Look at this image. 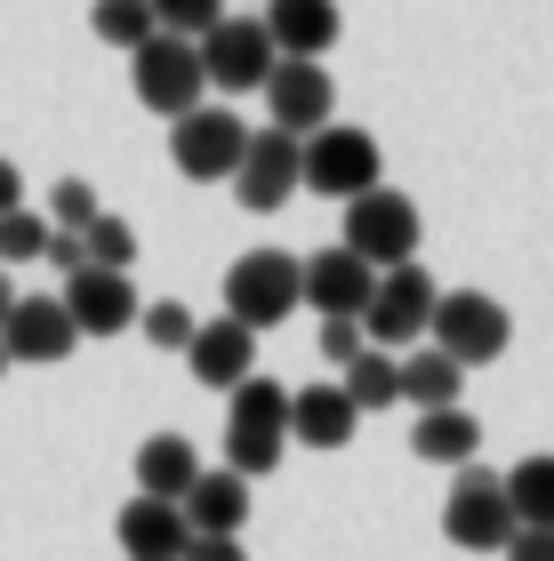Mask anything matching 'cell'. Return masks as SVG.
Listing matches in <instances>:
<instances>
[{"mask_svg":"<svg viewBox=\"0 0 554 561\" xmlns=\"http://www.w3.org/2000/svg\"><path fill=\"white\" fill-rule=\"evenodd\" d=\"M306 305V265L290 249H249V257L225 265V313L241 329H273Z\"/></svg>","mask_w":554,"mask_h":561,"instance_id":"1","label":"cell"},{"mask_svg":"<svg viewBox=\"0 0 554 561\" xmlns=\"http://www.w3.org/2000/svg\"><path fill=\"white\" fill-rule=\"evenodd\" d=\"M426 345H442L459 369H483L515 345V321H507V305L483 297V289H442L434 321H426Z\"/></svg>","mask_w":554,"mask_h":561,"instance_id":"2","label":"cell"},{"mask_svg":"<svg viewBox=\"0 0 554 561\" xmlns=\"http://www.w3.org/2000/svg\"><path fill=\"white\" fill-rule=\"evenodd\" d=\"M129 81H137V105L161 113V121H185L201 113V96H210V72H201V48L178 41V33H154L129 57Z\"/></svg>","mask_w":554,"mask_h":561,"instance_id":"3","label":"cell"},{"mask_svg":"<svg viewBox=\"0 0 554 561\" xmlns=\"http://www.w3.org/2000/svg\"><path fill=\"white\" fill-rule=\"evenodd\" d=\"M193 48H201V72H210V89H225V96L265 89V81H273V65H282V48H273L265 16H234V9H225Z\"/></svg>","mask_w":554,"mask_h":561,"instance_id":"4","label":"cell"},{"mask_svg":"<svg viewBox=\"0 0 554 561\" xmlns=\"http://www.w3.org/2000/svg\"><path fill=\"white\" fill-rule=\"evenodd\" d=\"M370 273H394V265H418V201H402L394 185H377L362 201H346V241Z\"/></svg>","mask_w":554,"mask_h":561,"instance_id":"5","label":"cell"},{"mask_svg":"<svg viewBox=\"0 0 554 561\" xmlns=\"http://www.w3.org/2000/svg\"><path fill=\"white\" fill-rule=\"evenodd\" d=\"M515 529L522 522L507 505V481H498L490 466H459V490H450V505H442V538L459 553H507Z\"/></svg>","mask_w":554,"mask_h":561,"instance_id":"6","label":"cell"},{"mask_svg":"<svg viewBox=\"0 0 554 561\" xmlns=\"http://www.w3.org/2000/svg\"><path fill=\"white\" fill-rule=\"evenodd\" d=\"M377 176H386V152H377L370 129H346V121H330V129L306 137V193L362 201V193H377Z\"/></svg>","mask_w":554,"mask_h":561,"instance_id":"7","label":"cell"},{"mask_svg":"<svg viewBox=\"0 0 554 561\" xmlns=\"http://www.w3.org/2000/svg\"><path fill=\"white\" fill-rule=\"evenodd\" d=\"M306 185V137H290V129H249V152H241V169H234V201L241 209H290V193Z\"/></svg>","mask_w":554,"mask_h":561,"instance_id":"8","label":"cell"},{"mask_svg":"<svg viewBox=\"0 0 554 561\" xmlns=\"http://www.w3.org/2000/svg\"><path fill=\"white\" fill-rule=\"evenodd\" d=\"M434 280H426V265H394V273H377V297H370V313H362V337L377 353H402V345H418L426 337V321H434Z\"/></svg>","mask_w":554,"mask_h":561,"instance_id":"9","label":"cell"},{"mask_svg":"<svg viewBox=\"0 0 554 561\" xmlns=\"http://www.w3.org/2000/svg\"><path fill=\"white\" fill-rule=\"evenodd\" d=\"M241 152H249V129H241V113H225V105H201V113H185V121H169V161H178L193 185L234 176Z\"/></svg>","mask_w":554,"mask_h":561,"instance_id":"10","label":"cell"},{"mask_svg":"<svg viewBox=\"0 0 554 561\" xmlns=\"http://www.w3.org/2000/svg\"><path fill=\"white\" fill-rule=\"evenodd\" d=\"M65 313H72V329H81V337H121V329H137L145 297H137L129 273L81 265V273H65Z\"/></svg>","mask_w":554,"mask_h":561,"instance_id":"11","label":"cell"},{"mask_svg":"<svg viewBox=\"0 0 554 561\" xmlns=\"http://www.w3.org/2000/svg\"><path fill=\"white\" fill-rule=\"evenodd\" d=\"M265 113H273V129L314 137V129H330V113H338V81L306 57H282L273 81H265Z\"/></svg>","mask_w":554,"mask_h":561,"instance_id":"12","label":"cell"},{"mask_svg":"<svg viewBox=\"0 0 554 561\" xmlns=\"http://www.w3.org/2000/svg\"><path fill=\"white\" fill-rule=\"evenodd\" d=\"M81 345V329H72V313H65V297H16L9 305V321H0V353L9 362H65V353Z\"/></svg>","mask_w":554,"mask_h":561,"instance_id":"13","label":"cell"},{"mask_svg":"<svg viewBox=\"0 0 554 561\" xmlns=\"http://www.w3.org/2000/svg\"><path fill=\"white\" fill-rule=\"evenodd\" d=\"M185 362H193V377H201V386L234 393L241 377H258V329H241L234 313H217V321H201V329H193Z\"/></svg>","mask_w":554,"mask_h":561,"instance_id":"14","label":"cell"},{"mask_svg":"<svg viewBox=\"0 0 554 561\" xmlns=\"http://www.w3.org/2000/svg\"><path fill=\"white\" fill-rule=\"evenodd\" d=\"M370 297H377V273L354 257V249H321V257H306V305L321 321H362L370 313Z\"/></svg>","mask_w":554,"mask_h":561,"instance_id":"15","label":"cell"},{"mask_svg":"<svg viewBox=\"0 0 554 561\" xmlns=\"http://www.w3.org/2000/svg\"><path fill=\"white\" fill-rule=\"evenodd\" d=\"M265 33H273V48H282V57L321 65V57L338 48L346 16H338V0H273V9H265Z\"/></svg>","mask_w":554,"mask_h":561,"instance_id":"16","label":"cell"},{"mask_svg":"<svg viewBox=\"0 0 554 561\" xmlns=\"http://www.w3.org/2000/svg\"><path fill=\"white\" fill-rule=\"evenodd\" d=\"M113 538L129 561H185L193 546V529L178 505H161V497H137V505H121V522H113Z\"/></svg>","mask_w":554,"mask_h":561,"instance_id":"17","label":"cell"},{"mask_svg":"<svg viewBox=\"0 0 554 561\" xmlns=\"http://www.w3.org/2000/svg\"><path fill=\"white\" fill-rule=\"evenodd\" d=\"M185 529L193 538H241V522H249V481L234 466H217V473H201L193 490H185Z\"/></svg>","mask_w":554,"mask_h":561,"instance_id":"18","label":"cell"},{"mask_svg":"<svg viewBox=\"0 0 554 561\" xmlns=\"http://www.w3.org/2000/svg\"><path fill=\"white\" fill-rule=\"evenodd\" d=\"M354 401H346L338 386H306V393H290V442H306V449H346L354 442Z\"/></svg>","mask_w":554,"mask_h":561,"instance_id":"19","label":"cell"},{"mask_svg":"<svg viewBox=\"0 0 554 561\" xmlns=\"http://www.w3.org/2000/svg\"><path fill=\"white\" fill-rule=\"evenodd\" d=\"M201 481V457L185 433H154L137 449V497H161V505H185V490Z\"/></svg>","mask_w":554,"mask_h":561,"instance_id":"20","label":"cell"},{"mask_svg":"<svg viewBox=\"0 0 554 561\" xmlns=\"http://www.w3.org/2000/svg\"><path fill=\"white\" fill-rule=\"evenodd\" d=\"M459 393H466V369L450 362L442 345H410L402 353V401L426 417V410H459Z\"/></svg>","mask_w":554,"mask_h":561,"instance_id":"21","label":"cell"},{"mask_svg":"<svg viewBox=\"0 0 554 561\" xmlns=\"http://www.w3.org/2000/svg\"><path fill=\"white\" fill-rule=\"evenodd\" d=\"M225 433H258V442H290V393L273 377H241L225 393Z\"/></svg>","mask_w":554,"mask_h":561,"instance_id":"22","label":"cell"},{"mask_svg":"<svg viewBox=\"0 0 554 561\" xmlns=\"http://www.w3.org/2000/svg\"><path fill=\"white\" fill-rule=\"evenodd\" d=\"M346 401H354V417H377V410H402V353H377L362 345L354 362H346Z\"/></svg>","mask_w":554,"mask_h":561,"instance_id":"23","label":"cell"},{"mask_svg":"<svg viewBox=\"0 0 554 561\" xmlns=\"http://www.w3.org/2000/svg\"><path fill=\"white\" fill-rule=\"evenodd\" d=\"M410 449L426 457V466H474V449H483V425H474L466 410H426Z\"/></svg>","mask_w":554,"mask_h":561,"instance_id":"24","label":"cell"},{"mask_svg":"<svg viewBox=\"0 0 554 561\" xmlns=\"http://www.w3.org/2000/svg\"><path fill=\"white\" fill-rule=\"evenodd\" d=\"M498 481H507V505H515L522 529H554V457H522V466L498 473Z\"/></svg>","mask_w":554,"mask_h":561,"instance_id":"25","label":"cell"},{"mask_svg":"<svg viewBox=\"0 0 554 561\" xmlns=\"http://www.w3.org/2000/svg\"><path fill=\"white\" fill-rule=\"evenodd\" d=\"M89 33L105 41V48H121V57H137L161 24H154V0H97V9H89Z\"/></svg>","mask_w":554,"mask_h":561,"instance_id":"26","label":"cell"},{"mask_svg":"<svg viewBox=\"0 0 554 561\" xmlns=\"http://www.w3.org/2000/svg\"><path fill=\"white\" fill-rule=\"evenodd\" d=\"M81 249H89V265L129 273V265H137V225H129V217H113V209H97V225L81 233Z\"/></svg>","mask_w":554,"mask_h":561,"instance_id":"27","label":"cell"},{"mask_svg":"<svg viewBox=\"0 0 554 561\" xmlns=\"http://www.w3.org/2000/svg\"><path fill=\"white\" fill-rule=\"evenodd\" d=\"M33 257H48V217L9 209L0 217V265H33Z\"/></svg>","mask_w":554,"mask_h":561,"instance_id":"28","label":"cell"},{"mask_svg":"<svg viewBox=\"0 0 554 561\" xmlns=\"http://www.w3.org/2000/svg\"><path fill=\"white\" fill-rule=\"evenodd\" d=\"M137 329H145V345H161V353H185L201 321L185 313L178 297H161V305H145V313H137Z\"/></svg>","mask_w":554,"mask_h":561,"instance_id":"29","label":"cell"},{"mask_svg":"<svg viewBox=\"0 0 554 561\" xmlns=\"http://www.w3.org/2000/svg\"><path fill=\"white\" fill-rule=\"evenodd\" d=\"M97 225V193H89V176H65L57 193H48V233H89Z\"/></svg>","mask_w":554,"mask_h":561,"instance_id":"30","label":"cell"},{"mask_svg":"<svg viewBox=\"0 0 554 561\" xmlns=\"http://www.w3.org/2000/svg\"><path fill=\"white\" fill-rule=\"evenodd\" d=\"M217 16H225V0H154V24L178 33V41H201Z\"/></svg>","mask_w":554,"mask_h":561,"instance_id":"31","label":"cell"},{"mask_svg":"<svg viewBox=\"0 0 554 561\" xmlns=\"http://www.w3.org/2000/svg\"><path fill=\"white\" fill-rule=\"evenodd\" d=\"M362 345H370V337H362V321H346V313H338V321H321V362H338V369H346Z\"/></svg>","mask_w":554,"mask_h":561,"instance_id":"32","label":"cell"},{"mask_svg":"<svg viewBox=\"0 0 554 561\" xmlns=\"http://www.w3.org/2000/svg\"><path fill=\"white\" fill-rule=\"evenodd\" d=\"M507 561H554V529H515V538H507Z\"/></svg>","mask_w":554,"mask_h":561,"instance_id":"33","label":"cell"},{"mask_svg":"<svg viewBox=\"0 0 554 561\" xmlns=\"http://www.w3.org/2000/svg\"><path fill=\"white\" fill-rule=\"evenodd\" d=\"M48 265H57V273H81V265H89L81 233H48Z\"/></svg>","mask_w":554,"mask_h":561,"instance_id":"34","label":"cell"},{"mask_svg":"<svg viewBox=\"0 0 554 561\" xmlns=\"http://www.w3.org/2000/svg\"><path fill=\"white\" fill-rule=\"evenodd\" d=\"M185 561H249V546H241V538H193Z\"/></svg>","mask_w":554,"mask_h":561,"instance_id":"35","label":"cell"},{"mask_svg":"<svg viewBox=\"0 0 554 561\" xmlns=\"http://www.w3.org/2000/svg\"><path fill=\"white\" fill-rule=\"evenodd\" d=\"M9 209H24V176H16V161H0V217Z\"/></svg>","mask_w":554,"mask_h":561,"instance_id":"36","label":"cell"},{"mask_svg":"<svg viewBox=\"0 0 554 561\" xmlns=\"http://www.w3.org/2000/svg\"><path fill=\"white\" fill-rule=\"evenodd\" d=\"M9 305H16V289H9V265H0V321H9Z\"/></svg>","mask_w":554,"mask_h":561,"instance_id":"37","label":"cell"},{"mask_svg":"<svg viewBox=\"0 0 554 561\" xmlns=\"http://www.w3.org/2000/svg\"><path fill=\"white\" fill-rule=\"evenodd\" d=\"M0 369H9V353H0Z\"/></svg>","mask_w":554,"mask_h":561,"instance_id":"38","label":"cell"}]
</instances>
